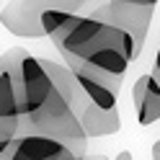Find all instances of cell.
<instances>
[{"mask_svg":"<svg viewBox=\"0 0 160 160\" xmlns=\"http://www.w3.org/2000/svg\"><path fill=\"white\" fill-rule=\"evenodd\" d=\"M96 0H8L0 8V26L21 39H42V13L49 8L59 11H83Z\"/></svg>","mask_w":160,"mask_h":160,"instance_id":"cell-3","label":"cell"},{"mask_svg":"<svg viewBox=\"0 0 160 160\" xmlns=\"http://www.w3.org/2000/svg\"><path fill=\"white\" fill-rule=\"evenodd\" d=\"M132 103L137 108V122L142 127H150L160 122V80L147 72L134 80L132 88Z\"/></svg>","mask_w":160,"mask_h":160,"instance_id":"cell-7","label":"cell"},{"mask_svg":"<svg viewBox=\"0 0 160 160\" xmlns=\"http://www.w3.org/2000/svg\"><path fill=\"white\" fill-rule=\"evenodd\" d=\"M116 158H119V160H129V158H132V152H119Z\"/></svg>","mask_w":160,"mask_h":160,"instance_id":"cell-12","label":"cell"},{"mask_svg":"<svg viewBox=\"0 0 160 160\" xmlns=\"http://www.w3.org/2000/svg\"><path fill=\"white\" fill-rule=\"evenodd\" d=\"M80 119V127L88 139H98V137H111L122 129V116H119V108H103V106H96L88 101L83 106V111L78 114Z\"/></svg>","mask_w":160,"mask_h":160,"instance_id":"cell-8","label":"cell"},{"mask_svg":"<svg viewBox=\"0 0 160 160\" xmlns=\"http://www.w3.org/2000/svg\"><path fill=\"white\" fill-rule=\"evenodd\" d=\"M129 3H139V5H158V0H129Z\"/></svg>","mask_w":160,"mask_h":160,"instance_id":"cell-11","label":"cell"},{"mask_svg":"<svg viewBox=\"0 0 160 160\" xmlns=\"http://www.w3.org/2000/svg\"><path fill=\"white\" fill-rule=\"evenodd\" d=\"M0 158H5V160L8 158L11 160H78V152L57 137L21 129L8 142V147L0 152Z\"/></svg>","mask_w":160,"mask_h":160,"instance_id":"cell-5","label":"cell"},{"mask_svg":"<svg viewBox=\"0 0 160 160\" xmlns=\"http://www.w3.org/2000/svg\"><path fill=\"white\" fill-rule=\"evenodd\" d=\"M152 158H155V160H160V139L152 145Z\"/></svg>","mask_w":160,"mask_h":160,"instance_id":"cell-10","label":"cell"},{"mask_svg":"<svg viewBox=\"0 0 160 160\" xmlns=\"http://www.w3.org/2000/svg\"><path fill=\"white\" fill-rule=\"evenodd\" d=\"M67 67L72 70V75L78 78L80 88H83V93L88 96L91 103L103 106V108L116 106L119 91H122V83H124V75L108 72V70H101V67L88 65V62H72Z\"/></svg>","mask_w":160,"mask_h":160,"instance_id":"cell-6","label":"cell"},{"mask_svg":"<svg viewBox=\"0 0 160 160\" xmlns=\"http://www.w3.org/2000/svg\"><path fill=\"white\" fill-rule=\"evenodd\" d=\"M49 39L54 42L57 52L65 57L67 65L88 62L101 70H108V72L124 75L132 59L139 57L134 39L124 28L106 23L91 13H70V18L54 34H49Z\"/></svg>","mask_w":160,"mask_h":160,"instance_id":"cell-1","label":"cell"},{"mask_svg":"<svg viewBox=\"0 0 160 160\" xmlns=\"http://www.w3.org/2000/svg\"><path fill=\"white\" fill-rule=\"evenodd\" d=\"M91 16L124 28L134 39L137 49L142 52V44L147 39L150 23H152V16H155V5H139V3H129V0H106L103 5L93 8Z\"/></svg>","mask_w":160,"mask_h":160,"instance_id":"cell-4","label":"cell"},{"mask_svg":"<svg viewBox=\"0 0 160 160\" xmlns=\"http://www.w3.org/2000/svg\"><path fill=\"white\" fill-rule=\"evenodd\" d=\"M158 80H160V49H158V57H155V72H152Z\"/></svg>","mask_w":160,"mask_h":160,"instance_id":"cell-9","label":"cell"},{"mask_svg":"<svg viewBox=\"0 0 160 160\" xmlns=\"http://www.w3.org/2000/svg\"><path fill=\"white\" fill-rule=\"evenodd\" d=\"M23 49H11L0 57V152L23 129L21 106V59Z\"/></svg>","mask_w":160,"mask_h":160,"instance_id":"cell-2","label":"cell"}]
</instances>
